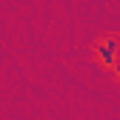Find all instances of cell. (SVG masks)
I'll return each instance as SVG.
<instances>
[{
  "mask_svg": "<svg viewBox=\"0 0 120 120\" xmlns=\"http://www.w3.org/2000/svg\"><path fill=\"white\" fill-rule=\"evenodd\" d=\"M114 74H117V77H120V60H117V63H114Z\"/></svg>",
  "mask_w": 120,
  "mask_h": 120,
  "instance_id": "2",
  "label": "cell"
},
{
  "mask_svg": "<svg viewBox=\"0 0 120 120\" xmlns=\"http://www.w3.org/2000/svg\"><path fill=\"white\" fill-rule=\"evenodd\" d=\"M117 49H120L117 37H114V34H106V37L97 43V60L106 63V66H114V63H117Z\"/></svg>",
  "mask_w": 120,
  "mask_h": 120,
  "instance_id": "1",
  "label": "cell"
}]
</instances>
